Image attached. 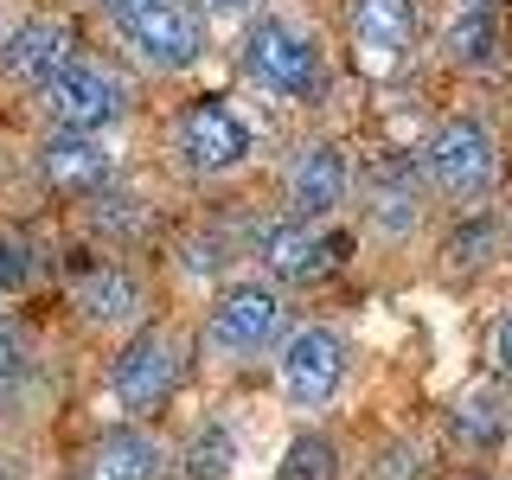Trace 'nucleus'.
<instances>
[{
	"mask_svg": "<svg viewBox=\"0 0 512 480\" xmlns=\"http://www.w3.org/2000/svg\"><path fill=\"white\" fill-rule=\"evenodd\" d=\"M416 167H423L429 192L455 212H480V205L500 192V167H506V148H500V128L480 109H448V116L423 135L416 148Z\"/></svg>",
	"mask_w": 512,
	"mask_h": 480,
	"instance_id": "1",
	"label": "nucleus"
},
{
	"mask_svg": "<svg viewBox=\"0 0 512 480\" xmlns=\"http://www.w3.org/2000/svg\"><path fill=\"white\" fill-rule=\"evenodd\" d=\"M237 71H244L250 90L276 96V103H320L333 84V58L320 45L314 26L288 20V13H256L237 39Z\"/></svg>",
	"mask_w": 512,
	"mask_h": 480,
	"instance_id": "2",
	"label": "nucleus"
},
{
	"mask_svg": "<svg viewBox=\"0 0 512 480\" xmlns=\"http://www.w3.org/2000/svg\"><path fill=\"white\" fill-rule=\"evenodd\" d=\"M288 288L269 276H237L205 301V327H199V352L224 372L256 359H276V346L288 340Z\"/></svg>",
	"mask_w": 512,
	"mask_h": 480,
	"instance_id": "3",
	"label": "nucleus"
},
{
	"mask_svg": "<svg viewBox=\"0 0 512 480\" xmlns=\"http://www.w3.org/2000/svg\"><path fill=\"white\" fill-rule=\"evenodd\" d=\"M109 26L122 52L154 77H186L212 52V13L199 0H135L109 13Z\"/></svg>",
	"mask_w": 512,
	"mask_h": 480,
	"instance_id": "4",
	"label": "nucleus"
},
{
	"mask_svg": "<svg viewBox=\"0 0 512 480\" xmlns=\"http://www.w3.org/2000/svg\"><path fill=\"white\" fill-rule=\"evenodd\" d=\"M276 397L295 416H320L346 397V378H352V340L333 320H295L288 340L276 346Z\"/></svg>",
	"mask_w": 512,
	"mask_h": 480,
	"instance_id": "5",
	"label": "nucleus"
},
{
	"mask_svg": "<svg viewBox=\"0 0 512 480\" xmlns=\"http://www.w3.org/2000/svg\"><path fill=\"white\" fill-rule=\"evenodd\" d=\"M173 160L192 173V180H231L256 160V128L237 103L224 96H192V103L173 109Z\"/></svg>",
	"mask_w": 512,
	"mask_h": 480,
	"instance_id": "6",
	"label": "nucleus"
},
{
	"mask_svg": "<svg viewBox=\"0 0 512 480\" xmlns=\"http://www.w3.org/2000/svg\"><path fill=\"white\" fill-rule=\"evenodd\" d=\"M180 384H186V333L167 327V320L128 333V346L109 359V397H116V410L128 423L167 410L180 397Z\"/></svg>",
	"mask_w": 512,
	"mask_h": 480,
	"instance_id": "7",
	"label": "nucleus"
},
{
	"mask_svg": "<svg viewBox=\"0 0 512 480\" xmlns=\"http://www.w3.org/2000/svg\"><path fill=\"white\" fill-rule=\"evenodd\" d=\"M39 109L52 128H84V135H109L128 109H135V84L109 58H71L52 84L39 90Z\"/></svg>",
	"mask_w": 512,
	"mask_h": 480,
	"instance_id": "8",
	"label": "nucleus"
},
{
	"mask_svg": "<svg viewBox=\"0 0 512 480\" xmlns=\"http://www.w3.org/2000/svg\"><path fill=\"white\" fill-rule=\"evenodd\" d=\"M346 45L372 84H391L416 64L423 13H416V0H346Z\"/></svg>",
	"mask_w": 512,
	"mask_h": 480,
	"instance_id": "9",
	"label": "nucleus"
},
{
	"mask_svg": "<svg viewBox=\"0 0 512 480\" xmlns=\"http://www.w3.org/2000/svg\"><path fill=\"white\" fill-rule=\"evenodd\" d=\"M352 192H359V167H352V154L333 135L295 141V154L282 160V212H295V218L333 224L352 205Z\"/></svg>",
	"mask_w": 512,
	"mask_h": 480,
	"instance_id": "10",
	"label": "nucleus"
},
{
	"mask_svg": "<svg viewBox=\"0 0 512 480\" xmlns=\"http://www.w3.org/2000/svg\"><path fill=\"white\" fill-rule=\"evenodd\" d=\"M340 231L333 224H314V218H295V212H276L256 224V269L282 288H314L340 269Z\"/></svg>",
	"mask_w": 512,
	"mask_h": 480,
	"instance_id": "11",
	"label": "nucleus"
},
{
	"mask_svg": "<svg viewBox=\"0 0 512 480\" xmlns=\"http://www.w3.org/2000/svg\"><path fill=\"white\" fill-rule=\"evenodd\" d=\"M429 180L423 167H416V154H384L372 167L359 173V205H365V224H372V237L384 244H410L416 231H423L429 218Z\"/></svg>",
	"mask_w": 512,
	"mask_h": 480,
	"instance_id": "12",
	"label": "nucleus"
},
{
	"mask_svg": "<svg viewBox=\"0 0 512 480\" xmlns=\"http://www.w3.org/2000/svg\"><path fill=\"white\" fill-rule=\"evenodd\" d=\"M71 308L90 333H141L148 327V282L128 263H96L71 282Z\"/></svg>",
	"mask_w": 512,
	"mask_h": 480,
	"instance_id": "13",
	"label": "nucleus"
},
{
	"mask_svg": "<svg viewBox=\"0 0 512 480\" xmlns=\"http://www.w3.org/2000/svg\"><path fill=\"white\" fill-rule=\"evenodd\" d=\"M39 180L64 192V199H96L109 180H116V154H109L103 135H84V128H52L32 154Z\"/></svg>",
	"mask_w": 512,
	"mask_h": 480,
	"instance_id": "14",
	"label": "nucleus"
},
{
	"mask_svg": "<svg viewBox=\"0 0 512 480\" xmlns=\"http://www.w3.org/2000/svg\"><path fill=\"white\" fill-rule=\"evenodd\" d=\"M71 58H77V32H71V20H58V13H26V20L13 26V39L0 45V77L39 96Z\"/></svg>",
	"mask_w": 512,
	"mask_h": 480,
	"instance_id": "15",
	"label": "nucleus"
},
{
	"mask_svg": "<svg viewBox=\"0 0 512 480\" xmlns=\"http://www.w3.org/2000/svg\"><path fill=\"white\" fill-rule=\"evenodd\" d=\"M173 448L141 423H116L84 448V480H167Z\"/></svg>",
	"mask_w": 512,
	"mask_h": 480,
	"instance_id": "16",
	"label": "nucleus"
},
{
	"mask_svg": "<svg viewBox=\"0 0 512 480\" xmlns=\"http://www.w3.org/2000/svg\"><path fill=\"white\" fill-rule=\"evenodd\" d=\"M448 442H455L461 455H474V461L506 455L512 448V397L500 391V378L468 384V391L448 404Z\"/></svg>",
	"mask_w": 512,
	"mask_h": 480,
	"instance_id": "17",
	"label": "nucleus"
},
{
	"mask_svg": "<svg viewBox=\"0 0 512 480\" xmlns=\"http://www.w3.org/2000/svg\"><path fill=\"white\" fill-rule=\"evenodd\" d=\"M436 52L455 71H500L506 64V13L493 7H455L436 32Z\"/></svg>",
	"mask_w": 512,
	"mask_h": 480,
	"instance_id": "18",
	"label": "nucleus"
},
{
	"mask_svg": "<svg viewBox=\"0 0 512 480\" xmlns=\"http://www.w3.org/2000/svg\"><path fill=\"white\" fill-rule=\"evenodd\" d=\"M180 474L186 480H231L237 474V436L224 423L192 429V442L180 448Z\"/></svg>",
	"mask_w": 512,
	"mask_h": 480,
	"instance_id": "19",
	"label": "nucleus"
},
{
	"mask_svg": "<svg viewBox=\"0 0 512 480\" xmlns=\"http://www.w3.org/2000/svg\"><path fill=\"white\" fill-rule=\"evenodd\" d=\"M276 480H340V448H333V436H320V429H301V436L282 448Z\"/></svg>",
	"mask_w": 512,
	"mask_h": 480,
	"instance_id": "20",
	"label": "nucleus"
},
{
	"mask_svg": "<svg viewBox=\"0 0 512 480\" xmlns=\"http://www.w3.org/2000/svg\"><path fill=\"white\" fill-rule=\"evenodd\" d=\"M487 365H493L500 384H512V301L493 314V327H487Z\"/></svg>",
	"mask_w": 512,
	"mask_h": 480,
	"instance_id": "21",
	"label": "nucleus"
},
{
	"mask_svg": "<svg viewBox=\"0 0 512 480\" xmlns=\"http://www.w3.org/2000/svg\"><path fill=\"white\" fill-rule=\"evenodd\" d=\"M32 282V256L20 237H0V295H20V288Z\"/></svg>",
	"mask_w": 512,
	"mask_h": 480,
	"instance_id": "22",
	"label": "nucleus"
},
{
	"mask_svg": "<svg viewBox=\"0 0 512 480\" xmlns=\"http://www.w3.org/2000/svg\"><path fill=\"white\" fill-rule=\"evenodd\" d=\"M20 365H26V340H20V327H13V320L0 314V391H7V384L20 378Z\"/></svg>",
	"mask_w": 512,
	"mask_h": 480,
	"instance_id": "23",
	"label": "nucleus"
},
{
	"mask_svg": "<svg viewBox=\"0 0 512 480\" xmlns=\"http://www.w3.org/2000/svg\"><path fill=\"white\" fill-rule=\"evenodd\" d=\"M205 13H212V20H256V13H263V0H199Z\"/></svg>",
	"mask_w": 512,
	"mask_h": 480,
	"instance_id": "24",
	"label": "nucleus"
},
{
	"mask_svg": "<svg viewBox=\"0 0 512 480\" xmlns=\"http://www.w3.org/2000/svg\"><path fill=\"white\" fill-rule=\"evenodd\" d=\"M13 26H20V20H13V7H7V0H0V45L13 39Z\"/></svg>",
	"mask_w": 512,
	"mask_h": 480,
	"instance_id": "25",
	"label": "nucleus"
},
{
	"mask_svg": "<svg viewBox=\"0 0 512 480\" xmlns=\"http://www.w3.org/2000/svg\"><path fill=\"white\" fill-rule=\"evenodd\" d=\"M455 7H493V13H506L512 0H455Z\"/></svg>",
	"mask_w": 512,
	"mask_h": 480,
	"instance_id": "26",
	"label": "nucleus"
},
{
	"mask_svg": "<svg viewBox=\"0 0 512 480\" xmlns=\"http://www.w3.org/2000/svg\"><path fill=\"white\" fill-rule=\"evenodd\" d=\"M461 480H512V474H493V468H474V474H461Z\"/></svg>",
	"mask_w": 512,
	"mask_h": 480,
	"instance_id": "27",
	"label": "nucleus"
},
{
	"mask_svg": "<svg viewBox=\"0 0 512 480\" xmlns=\"http://www.w3.org/2000/svg\"><path fill=\"white\" fill-rule=\"evenodd\" d=\"M96 7H109V13H116V7H135V0H96Z\"/></svg>",
	"mask_w": 512,
	"mask_h": 480,
	"instance_id": "28",
	"label": "nucleus"
},
{
	"mask_svg": "<svg viewBox=\"0 0 512 480\" xmlns=\"http://www.w3.org/2000/svg\"><path fill=\"white\" fill-rule=\"evenodd\" d=\"M506 256H512V205H506Z\"/></svg>",
	"mask_w": 512,
	"mask_h": 480,
	"instance_id": "29",
	"label": "nucleus"
},
{
	"mask_svg": "<svg viewBox=\"0 0 512 480\" xmlns=\"http://www.w3.org/2000/svg\"><path fill=\"white\" fill-rule=\"evenodd\" d=\"M506 455H512V448H506Z\"/></svg>",
	"mask_w": 512,
	"mask_h": 480,
	"instance_id": "30",
	"label": "nucleus"
}]
</instances>
